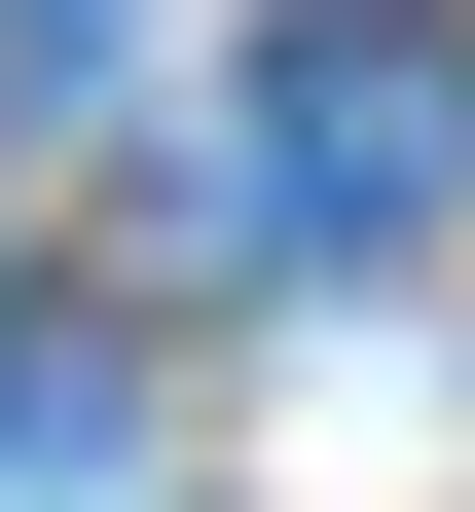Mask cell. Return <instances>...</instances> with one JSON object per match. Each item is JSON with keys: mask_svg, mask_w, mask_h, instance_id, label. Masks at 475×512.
<instances>
[{"mask_svg": "<svg viewBox=\"0 0 475 512\" xmlns=\"http://www.w3.org/2000/svg\"><path fill=\"white\" fill-rule=\"evenodd\" d=\"M402 220H475V37L439 0H293L256 37V256H402Z\"/></svg>", "mask_w": 475, "mask_h": 512, "instance_id": "1", "label": "cell"}, {"mask_svg": "<svg viewBox=\"0 0 475 512\" xmlns=\"http://www.w3.org/2000/svg\"><path fill=\"white\" fill-rule=\"evenodd\" d=\"M110 439H147V366H110V330H74V293H0V512H74V476H110Z\"/></svg>", "mask_w": 475, "mask_h": 512, "instance_id": "2", "label": "cell"}]
</instances>
